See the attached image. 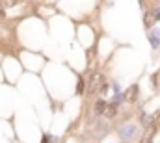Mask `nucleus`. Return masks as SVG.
Instances as JSON below:
<instances>
[{
	"instance_id": "5",
	"label": "nucleus",
	"mask_w": 160,
	"mask_h": 143,
	"mask_svg": "<svg viewBox=\"0 0 160 143\" xmlns=\"http://www.w3.org/2000/svg\"><path fill=\"white\" fill-rule=\"evenodd\" d=\"M106 101L104 99H99L97 102H95V106H93V113H95V117H99V115H102L104 113V110H106Z\"/></svg>"
},
{
	"instance_id": "6",
	"label": "nucleus",
	"mask_w": 160,
	"mask_h": 143,
	"mask_svg": "<svg viewBox=\"0 0 160 143\" xmlns=\"http://www.w3.org/2000/svg\"><path fill=\"white\" fill-rule=\"evenodd\" d=\"M125 101H127V93H123V91H121V93H117V95H113V99H112V104H116V106L119 108V106H121V104H123Z\"/></svg>"
},
{
	"instance_id": "12",
	"label": "nucleus",
	"mask_w": 160,
	"mask_h": 143,
	"mask_svg": "<svg viewBox=\"0 0 160 143\" xmlns=\"http://www.w3.org/2000/svg\"><path fill=\"white\" fill-rule=\"evenodd\" d=\"M113 93H116V95H117V93H121V86H119L117 82L113 84Z\"/></svg>"
},
{
	"instance_id": "7",
	"label": "nucleus",
	"mask_w": 160,
	"mask_h": 143,
	"mask_svg": "<svg viewBox=\"0 0 160 143\" xmlns=\"http://www.w3.org/2000/svg\"><path fill=\"white\" fill-rule=\"evenodd\" d=\"M116 113H117V106H116V104H112V102H110V104H106V110H104V115H106L108 119H112V117L116 115Z\"/></svg>"
},
{
	"instance_id": "9",
	"label": "nucleus",
	"mask_w": 160,
	"mask_h": 143,
	"mask_svg": "<svg viewBox=\"0 0 160 143\" xmlns=\"http://www.w3.org/2000/svg\"><path fill=\"white\" fill-rule=\"evenodd\" d=\"M136 93H138V86L130 87V101H136Z\"/></svg>"
},
{
	"instance_id": "8",
	"label": "nucleus",
	"mask_w": 160,
	"mask_h": 143,
	"mask_svg": "<svg viewBox=\"0 0 160 143\" xmlns=\"http://www.w3.org/2000/svg\"><path fill=\"white\" fill-rule=\"evenodd\" d=\"M84 80L82 78H78V82H76V95H84Z\"/></svg>"
},
{
	"instance_id": "2",
	"label": "nucleus",
	"mask_w": 160,
	"mask_h": 143,
	"mask_svg": "<svg viewBox=\"0 0 160 143\" xmlns=\"http://www.w3.org/2000/svg\"><path fill=\"white\" fill-rule=\"evenodd\" d=\"M147 37H149L151 46H153L154 50H158V49H160V28H149Z\"/></svg>"
},
{
	"instance_id": "1",
	"label": "nucleus",
	"mask_w": 160,
	"mask_h": 143,
	"mask_svg": "<svg viewBox=\"0 0 160 143\" xmlns=\"http://www.w3.org/2000/svg\"><path fill=\"white\" fill-rule=\"evenodd\" d=\"M117 134H119V139L123 143H128V141H132L136 138V134H138V127H136L134 123H125V125L119 127Z\"/></svg>"
},
{
	"instance_id": "3",
	"label": "nucleus",
	"mask_w": 160,
	"mask_h": 143,
	"mask_svg": "<svg viewBox=\"0 0 160 143\" xmlns=\"http://www.w3.org/2000/svg\"><path fill=\"white\" fill-rule=\"evenodd\" d=\"M145 26L147 28H151V24L153 22H158L160 20V8L158 9H153V11H149V13H145Z\"/></svg>"
},
{
	"instance_id": "14",
	"label": "nucleus",
	"mask_w": 160,
	"mask_h": 143,
	"mask_svg": "<svg viewBox=\"0 0 160 143\" xmlns=\"http://www.w3.org/2000/svg\"><path fill=\"white\" fill-rule=\"evenodd\" d=\"M145 143H153V141H151V139H147V141H145Z\"/></svg>"
},
{
	"instance_id": "4",
	"label": "nucleus",
	"mask_w": 160,
	"mask_h": 143,
	"mask_svg": "<svg viewBox=\"0 0 160 143\" xmlns=\"http://www.w3.org/2000/svg\"><path fill=\"white\" fill-rule=\"evenodd\" d=\"M108 134V125L106 123H101V121H97V127H95V132H93V136L97 138V139H101V138H104Z\"/></svg>"
},
{
	"instance_id": "10",
	"label": "nucleus",
	"mask_w": 160,
	"mask_h": 143,
	"mask_svg": "<svg viewBox=\"0 0 160 143\" xmlns=\"http://www.w3.org/2000/svg\"><path fill=\"white\" fill-rule=\"evenodd\" d=\"M49 141H50V143H54V141H56V138H54V136H45L43 143H49Z\"/></svg>"
},
{
	"instance_id": "11",
	"label": "nucleus",
	"mask_w": 160,
	"mask_h": 143,
	"mask_svg": "<svg viewBox=\"0 0 160 143\" xmlns=\"http://www.w3.org/2000/svg\"><path fill=\"white\" fill-rule=\"evenodd\" d=\"M149 123V115L147 113H142V125H147Z\"/></svg>"
},
{
	"instance_id": "13",
	"label": "nucleus",
	"mask_w": 160,
	"mask_h": 143,
	"mask_svg": "<svg viewBox=\"0 0 160 143\" xmlns=\"http://www.w3.org/2000/svg\"><path fill=\"white\" fill-rule=\"evenodd\" d=\"M99 91H101V93H106V91H108V86H106V84H102V86H101V89H99Z\"/></svg>"
}]
</instances>
